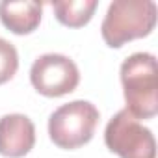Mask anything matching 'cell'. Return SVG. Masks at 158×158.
<instances>
[{"label": "cell", "instance_id": "1", "mask_svg": "<svg viewBox=\"0 0 158 158\" xmlns=\"http://www.w3.org/2000/svg\"><path fill=\"white\" fill-rule=\"evenodd\" d=\"M121 84L127 112L136 119H151L158 112L156 58L149 52H134L121 63Z\"/></svg>", "mask_w": 158, "mask_h": 158}, {"label": "cell", "instance_id": "2", "mask_svg": "<svg viewBox=\"0 0 158 158\" xmlns=\"http://www.w3.org/2000/svg\"><path fill=\"white\" fill-rule=\"evenodd\" d=\"M156 24V4L152 0H114L101 24V34L110 48L147 37Z\"/></svg>", "mask_w": 158, "mask_h": 158}, {"label": "cell", "instance_id": "3", "mask_svg": "<svg viewBox=\"0 0 158 158\" xmlns=\"http://www.w3.org/2000/svg\"><path fill=\"white\" fill-rule=\"evenodd\" d=\"M99 117L101 114L97 106L89 101H73L61 104L48 117V136L60 149H80L91 141Z\"/></svg>", "mask_w": 158, "mask_h": 158}, {"label": "cell", "instance_id": "4", "mask_svg": "<svg viewBox=\"0 0 158 158\" xmlns=\"http://www.w3.org/2000/svg\"><path fill=\"white\" fill-rule=\"evenodd\" d=\"M104 143L119 158H156V141L151 128L143 127L127 110H119L108 121Z\"/></svg>", "mask_w": 158, "mask_h": 158}, {"label": "cell", "instance_id": "5", "mask_svg": "<svg viewBox=\"0 0 158 158\" xmlns=\"http://www.w3.org/2000/svg\"><path fill=\"white\" fill-rule=\"evenodd\" d=\"M30 82L37 93L45 97H63L76 89L80 71L76 63L63 54H43L30 69Z\"/></svg>", "mask_w": 158, "mask_h": 158}, {"label": "cell", "instance_id": "6", "mask_svg": "<svg viewBox=\"0 0 158 158\" xmlns=\"http://www.w3.org/2000/svg\"><path fill=\"white\" fill-rule=\"evenodd\" d=\"M35 145V125L24 114H8L0 117V154L6 158H23Z\"/></svg>", "mask_w": 158, "mask_h": 158}, {"label": "cell", "instance_id": "7", "mask_svg": "<svg viewBox=\"0 0 158 158\" xmlns=\"http://www.w3.org/2000/svg\"><path fill=\"white\" fill-rule=\"evenodd\" d=\"M43 4L34 0H2L0 2V21L2 24L17 34H32L41 23Z\"/></svg>", "mask_w": 158, "mask_h": 158}, {"label": "cell", "instance_id": "8", "mask_svg": "<svg viewBox=\"0 0 158 158\" xmlns=\"http://www.w3.org/2000/svg\"><path fill=\"white\" fill-rule=\"evenodd\" d=\"M97 0H60L52 2L56 19L69 28H80L88 24L97 10Z\"/></svg>", "mask_w": 158, "mask_h": 158}, {"label": "cell", "instance_id": "9", "mask_svg": "<svg viewBox=\"0 0 158 158\" xmlns=\"http://www.w3.org/2000/svg\"><path fill=\"white\" fill-rule=\"evenodd\" d=\"M19 69L17 48L4 37H0V86L10 82Z\"/></svg>", "mask_w": 158, "mask_h": 158}]
</instances>
